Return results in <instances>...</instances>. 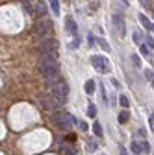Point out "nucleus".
<instances>
[{"label":"nucleus","mask_w":154,"mask_h":155,"mask_svg":"<svg viewBox=\"0 0 154 155\" xmlns=\"http://www.w3.org/2000/svg\"><path fill=\"white\" fill-rule=\"evenodd\" d=\"M50 87V92L56 96V100L58 102H61V104H65L67 102V94H69V87H67V83H65V80H58V81H54V83H50L48 85Z\"/></svg>","instance_id":"f257e3e1"},{"label":"nucleus","mask_w":154,"mask_h":155,"mask_svg":"<svg viewBox=\"0 0 154 155\" xmlns=\"http://www.w3.org/2000/svg\"><path fill=\"white\" fill-rule=\"evenodd\" d=\"M54 120H56V124H58V127H61L63 131H69L71 127H72V118H71V114L69 113H65V111H56L54 113Z\"/></svg>","instance_id":"f03ea898"},{"label":"nucleus","mask_w":154,"mask_h":155,"mask_svg":"<svg viewBox=\"0 0 154 155\" xmlns=\"http://www.w3.org/2000/svg\"><path fill=\"white\" fill-rule=\"evenodd\" d=\"M39 104L47 109V111H58L61 105V102L56 100V96L50 92V94H39Z\"/></svg>","instance_id":"7ed1b4c3"},{"label":"nucleus","mask_w":154,"mask_h":155,"mask_svg":"<svg viewBox=\"0 0 154 155\" xmlns=\"http://www.w3.org/2000/svg\"><path fill=\"white\" fill-rule=\"evenodd\" d=\"M91 65L97 68L100 74H106V72H110V70H111V68H110L108 59H106V57H102V55H93V57H91Z\"/></svg>","instance_id":"20e7f679"},{"label":"nucleus","mask_w":154,"mask_h":155,"mask_svg":"<svg viewBox=\"0 0 154 155\" xmlns=\"http://www.w3.org/2000/svg\"><path fill=\"white\" fill-rule=\"evenodd\" d=\"M41 54H48V55L56 57L58 55V43L54 39H45L43 45H41Z\"/></svg>","instance_id":"39448f33"},{"label":"nucleus","mask_w":154,"mask_h":155,"mask_svg":"<svg viewBox=\"0 0 154 155\" xmlns=\"http://www.w3.org/2000/svg\"><path fill=\"white\" fill-rule=\"evenodd\" d=\"M52 21H41V22H37V26H35V33H37V37H48V33L52 31Z\"/></svg>","instance_id":"423d86ee"},{"label":"nucleus","mask_w":154,"mask_h":155,"mask_svg":"<svg viewBox=\"0 0 154 155\" xmlns=\"http://www.w3.org/2000/svg\"><path fill=\"white\" fill-rule=\"evenodd\" d=\"M113 26L121 35H124V21L121 18V15H113Z\"/></svg>","instance_id":"0eeeda50"},{"label":"nucleus","mask_w":154,"mask_h":155,"mask_svg":"<svg viewBox=\"0 0 154 155\" xmlns=\"http://www.w3.org/2000/svg\"><path fill=\"white\" fill-rule=\"evenodd\" d=\"M65 30H67L71 35H76V31H78V30H76V22H74L72 17H67V18H65Z\"/></svg>","instance_id":"6e6552de"},{"label":"nucleus","mask_w":154,"mask_h":155,"mask_svg":"<svg viewBox=\"0 0 154 155\" xmlns=\"http://www.w3.org/2000/svg\"><path fill=\"white\" fill-rule=\"evenodd\" d=\"M139 21H141V24H143V26H145L147 30H152V33H154V24H152V22L149 21V18H147V17H145L143 13H139Z\"/></svg>","instance_id":"1a4fd4ad"},{"label":"nucleus","mask_w":154,"mask_h":155,"mask_svg":"<svg viewBox=\"0 0 154 155\" xmlns=\"http://www.w3.org/2000/svg\"><path fill=\"white\" fill-rule=\"evenodd\" d=\"M35 13L39 15V17H43V15L47 13V4H45V2H37V6H35Z\"/></svg>","instance_id":"9d476101"},{"label":"nucleus","mask_w":154,"mask_h":155,"mask_svg":"<svg viewBox=\"0 0 154 155\" xmlns=\"http://www.w3.org/2000/svg\"><path fill=\"white\" fill-rule=\"evenodd\" d=\"M48 4H50V9L54 15H60V2L58 0H48Z\"/></svg>","instance_id":"9b49d317"},{"label":"nucleus","mask_w":154,"mask_h":155,"mask_svg":"<svg viewBox=\"0 0 154 155\" xmlns=\"http://www.w3.org/2000/svg\"><path fill=\"white\" fill-rule=\"evenodd\" d=\"M87 150L89 151H97L99 150V142L95 139H87Z\"/></svg>","instance_id":"f8f14e48"},{"label":"nucleus","mask_w":154,"mask_h":155,"mask_svg":"<svg viewBox=\"0 0 154 155\" xmlns=\"http://www.w3.org/2000/svg\"><path fill=\"white\" fill-rule=\"evenodd\" d=\"M84 89H86L87 94H93V92H95V81H93V80L86 81V87H84Z\"/></svg>","instance_id":"ddd939ff"},{"label":"nucleus","mask_w":154,"mask_h":155,"mask_svg":"<svg viewBox=\"0 0 154 155\" xmlns=\"http://www.w3.org/2000/svg\"><path fill=\"white\" fill-rule=\"evenodd\" d=\"M132 151L136 153V155H139V153L143 151V146H141V142H134V144H132Z\"/></svg>","instance_id":"4468645a"},{"label":"nucleus","mask_w":154,"mask_h":155,"mask_svg":"<svg viewBox=\"0 0 154 155\" xmlns=\"http://www.w3.org/2000/svg\"><path fill=\"white\" fill-rule=\"evenodd\" d=\"M93 131H95V135H97V137H102V126H100L99 122L93 124Z\"/></svg>","instance_id":"2eb2a0df"},{"label":"nucleus","mask_w":154,"mask_h":155,"mask_svg":"<svg viewBox=\"0 0 154 155\" xmlns=\"http://www.w3.org/2000/svg\"><path fill=\"white\" fill-rule=\"evenodd\" d=\"M128 116H130V114H128V111H126V109H124V111H121V113H119V122H121V124H124V122L128 120Z\"/></svg>","instance_id":"dca6fc26"},{"label":"nucleus","mask_w":154,"mask_h":155,"mask_svg":"<svg viewBox=\"0 0 154 155\" xmlns=\"http://www.w3.org/2000/svg\"><path fill=\"white\" fill-rule=\"evenodd\" d=\"M119 104H121V107H124V109H128V105H130V102H128V98L123 94V96H119Z\"/></svg>","instance_id":"f3484780"},{"label":"nucleus","mask_w":154,"mask_h":155,"mask_svg":"<svg viewBox=\"0 0 154 155\" xmlns=\"http://www.w3.org/2000/svg\"><path fill=\"white\" fill-rule=\"evenodd\" d=\"M63 155H78L72 148H69V146H63Z\"/></svg>","instance_id":"a211bd4d"},{"label":"nucleus","mask_w":154,"mask_h":155,"mask_svg":"<svg viewBox=\"0 0 154 155\" xmlns=\"http://www.w3.org/2000/svg\"><path fill=\"white\" fill-rule=\"evenodd\" d=\"M95 114H97V107H95V105H89V107H87V116H91V118H93Z\"/></svg>","instance_id":"6ab92c4d"},{"label":"nucleus","mask_w":154,"mask_h":155,"mask_svg":"<svg viewBox=\"0 0 154 155\" xmlns=\"http://www.w3.org/2000/svg\"><path fill=\"white\" fill-rule=\"evenodd\" d=\"M132 63L136 65V68H141V61H139V57H138V55H132Z\"/></svg>","instance_id":"aec40b11"},{"label":"nucleus","mask_w":154,"mask_h":155,"mask_svg":"<svg viewBox=\"0 0 154 155\" xmlns=\"http://www.w3.org/2000/svg\"><path fill=\"white\" fill-rule=\"evenodd\" d=\"M141 39H143V33H141V31H136V33H134V41H136V43H139Z\"/></svg>","instance_id":"412c9836"},{"label":"nucleus","mask_w":154,"mask_h":155,"mask_svg":"<svg viewBox=\"0 0 154 155\" xmlns=\"http://www.w3.org/2000/svg\"><path fill=\"white\" fill-rule=\"evenodd\" d=\"M141 54H143L145 57H149V59H150V54H149V46H141Z\"/></svg>","instance_id":"4be33fe9"},{"label":"nucleus","mask_w":154,"mask_h":155,"mask_svg":"<svg viewBox=\"0 0 154 155\" xmlns=\"http://www.w3.org/2000/svg\"><path fill=\"white\" fill-rule=\"evenodd\" d=\"M99 45H100V46H102L104 50H108V52H110V46H108V43H104L102 39H99Z\"/></svg>","instance_id":"5701e85b"},{"label":"nucleus","mask_w":154,"mask_h":155,"mask_svg":"<svg viewBox=\"0 0 154 155\" xmlns=\"http://www.w3.org/2000/svg\"><path fill=\"white\" fill-rule=\"evenodd\" d=\"M147 46H149V48H154V41H152V37H147Z\"/></svg>","instance_id":"b1692460"},{"label":"nucleus","mask_w":154,"mask_h":155,"mask_svg":"<svg viewBox=\"0 0 154 155\" xmlns=\"http://www.w3.org/2000/svg\"><path fill=\"white\" fill-rule=\"evenodd\" d=\"M141 146H143V151H150V146H149V142H141Z\"/></svg>","instance_id":"393cba45"},{"label":"nucleus","mask_w":154,"mask_h":155,"mask_svg":"<svg viewBox=\"0 0 154 155\" xmlns=\"http://www.w3.org/2000/svg\"><path fill=\"white\" fill-rule=\"evenodd\" d=\"M78 126H80L82 131H87V124H86V122H78Z\"/></svg>","instance_id":"a878e982"},{"label":"nucleus","mask_w":154,"mask_h":155,"mask_svg":"<svg viewBox=\"0 0 154 155\" xmlns=\"http://www.w3.org/2000/svg\"><path fill=\"white\" fill-rule=\"evenodd\" d=\"M119 153H121V155H128V153H126V148H124V146H119Z\"/></svg>","instance_id":"bb28decb"},{"label":"nucleus","mask_w":154,"mask_h":155,"mask_svg":"<svg viewBox=\"0 0 154 155\" xmlns=\"http://www.w3.org/2000/svg\"><path fill=\"white\" fill-rule=\"evenodd\" d=\"M149 124H150V127H152V131H154V116H150V120H149Z\"/></svg>","instance_id":"cd10ccee"},{"label":"nucleus","mask_w":154,"mask_h":155,"mask_svg":"<svg viewBox=\"0 0 154 155\" xmlns=\"http://www.w3.org/2000/svg\"><path fill=\"white\" fill-rule=\"evenodd\" d=\"M141 2H143L145 6H149V8H152V4H150V0H141Z\"/></svg>","instance_id":"c85d7f7f"},{"label":"nucleus","mask_w":154,"mask_h":155,"mask_svg":"<svg viewBox=\"0 0 154 155\" xmlns=\"http://www.w3.org/2000/svg\"><path fill=\"white\" fill-rule=\"evenodd\" d=\"M150 13H152V17H154V8H150Z\"/></svg>","instance_id":"c756f323"},{"label":"nucleus","mask_w":154,"mask_h":155,"mask_svg":"<svg viewBox=\"0 0 154 155\" xmlns=\"http://www.w3.org/2000/svg\"><path fill=\"white\" fill-rule=\"evenodd\" d=\"M152 80H154V78H152ZM152 85H154V81H152Z\"/></svg>","instance_id":"7c9ffc66"}]
</instances>
